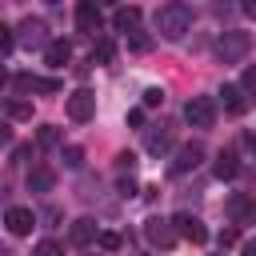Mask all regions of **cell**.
<instances>
[{"label": "cell", "instance_id": "obj_21", "mask_svg": "<svg viewBox=\"0 0 256 256\" xmlns=\"http://www.w3.org/2000/svg\"><path fill=\"white\" fill-rule=\"evenodd\" d=\"M36 144H40V148H56V144H60V128H56V124H44V128L36 132Z\"/></svg>", "mask_w": 256, "mask_h": 256}, {"label": "cell", "instance_id": "obj_29", "mask_svg": "<svg viewBox=\"0 0 256 256\" xmlns=\"http://www.w3.org/2000/svg\"><path fill=\"white\" fill-rule=\"evenodd\" d=\"M156 104H164V92L160 88H148L144 92V108H156Z\"/></svg>", "mask_w": 256, "mask_h": 256}, {"label": "cell", "instance_id": "obj_9", "mask_svg": "<svg viewBox=\"0 0 256 256\" xmlns=\"http://www.w3.org/2000/svg\"><path fill=\"white\" fill-rule=\"evenodd\" d=\"M4 224H8V232H12V236H28V232H32V224H36V216H32V208H20V204H16V208H8V212H4Z\"/></svg>", "mask_w": 256, "mask_h": 256}, {"label": "cell", "instance_id": "obj_25", "mask_svg": "<svg viewBox=\"0 0 256 256\" xmlns=\"http://www.w3.org/2000/svg\"><path fill=\"white\" fill-rule=\"evenodd\" d=\"M132 168H136V156H132V152H120V156H116V172H120V176H132Z\"/></svg>", "mask_w": 256, "mask_h": 256}, {"label": "cell", "instance_id": "obj_30", "mask_svg": "<svg viewBox=\"0 0 256 256\" xmlns=\"http://www.w3.org/2000/svg\"><path fill=\"white\" fill-rule=\"evenodd\" d=\"M244 92H252V96H256V64L244 72Z\"/></svg>", "mask_w": 256, "mask_h": 256}, {"label": "cell", "instance_id": "obj_11", "mask_svg": "<svg viewBox=\"0 0 256 256\" xmlns=\"http://www.w3.org/2000/svg\"><path fill=\"white\" fill-rule=\"evenodd\" d=\"M68 60H72V44H68V40H48V48H44V64L64 68Z\"/></svg>", "mask_w": 256, "mask_h": 256}, {"label": "cell", "instance_id": "obj_36", "mask_svg": "<svg viewBox=\"0 0 256 256\" xmlns=\"http://www.w3.org/2000/svg\"><path fill=\"white\" fill-rule=\"evenodd\" d=\"M96 4H120V0H96Z\"/></svg>", "mask_w": 256, "mask_h": 256}, {"label": "cell", "instance_id": "obj_4", "mask_svg": "<svg viewBox=\"0 0 256 256\" xmlns=\"http://www.w3.org/2000/svg\"><path fill=\"white\" fill-rule=\"evenodd\" d=\"M144 236H148V244H152V248H172L180 232H176V224H172V220L148 216V220H144Z\"/></svg>", "mask_w": 256, "mask_h": 256}, {"label": "cell", "instance_id": "obj_7", "mask_svg": "<svg viewBox=\"0 0 256 256\" xmlns=\"http://www.w3.org/2000/svg\"><path fill=\"white\" fill-rule=\"evenodd\" d=\"M68 236H72V244H80V248H88V244H96V240H100V224H96L92 216H80V220H72V228H68Z\"/></svg>", "mask_w": 256, "mask_h": 256}, {"label": "cell", "instance_id": "obj_1", "mask_svg": "<svg viewBox=\"0 0 256 256\" xmlns=\"http://www.w3.org/2000/svg\"><path fill=\"white\" fill-rule=\"evenodd\" d=\"M188 28H192V8L184 0H168V4L156 8V32L164 40H180Z\"/></svg>", "mask_w": 256, "mask_h": 256}, {"label": "cell", "instance_id": "obj_28", "mask_svg": "<svg viewBox=\"0 0 256 256\" xmlns=\"http://www.w3.org/2000/svg\"><path fill=\"white\" fill-rule=\"evenodd\" d=\"M0 48H4V56H12V48H16V36H12V28H0Z\"/></svg>", "mask_w": 256, "mask_h": 256}, {"label": "cell", "instance_id": "obj_32", "mask_svg": "<svg viewBox=\"0 0 256 256\" xmlns=\"http://www.w3.org/2000/svg\"><path fill=\"white\" fill-rule=\"evenodd\" d=\"M120 192L132 196V192H136V180H132V176H120Z\"/></svg>", "mask_w": 256, "mask_h": 256}, {"label": "cell", "instance_id": "obj_27", "mask_svg": "<svg viewBox=\"0 0 256 256\" xmlns=\"http://www.w3.org/2000/svg\"><path fill=\"white\" fill-rule=\"evenodd\" d=\"M32 256H64V252H60V244H56V240H40Z\"/></svg>", "mask_w": 256, "mask_h": 256}, {"label": "cell", "instance_id": "obj_26", "mask_svg": "<svg viewBox=\"0 0 256 256\" xmlns=\"http://www.w3.org/2000/svg\"><path fill=\"white\" fill-rule=\"evenodd\" d=\"M96 244H100L104 252H116V248H120L124 240H120V232H100V240H96Z\"/></svg>", "mask_w": 256, "mask_h": 256}, {"label": "cell", "instance_id": "obj_3", "mask_svg": "<svg viewBox=\"0 0 256 256\" xmlns=\"http://www.w3.org/2000/svg\"><path fill=\"white\" fill-rule=\"evenodd\" d=\"M184 120H188L192 128H212V124H216V100H212V96H192V100L184 104Z\"/></svg>", "mask_w": 256, "mask_h": 256}, {"label": "cell", "instance_id": "obj_10", "mask_svg": "<svg viewBox=\"0 0 256 256\" xmlns=\"http://www.w3.org/2000/svg\"><path fill=\"white\" fill-rule=\"evenodd\" d=\"M172 224H176V232H180L184 240H192V244H204V240H208V228H204L196 216H188V212L172 216Z\"/></svg>", "mask_w": 256, "mask_h": 256}, {"label": "cell", "instance_id": "obj_31", "mask_svg": "<svg viewBox=\"0 0 256 256\" xmlns=\"http://www.w3.org/2000/svg\"><path fill=\"white\" fill-rule=\"evenodd\" d=\"M128 124L140 128V124H144V108H132V112H128Z\"/></svg>", "mask_w": 256, "mask_h": 256}, {"label": "cell", "instance_id": "obj_6", "mask_svg": "<svg viewBox=\"0 0 256 256\" xmlns=\"http://www.w3.org/2000/svg\"><path fill=\"white\" fill-rule=\"evenodd\" d=\"M92 112H96V96H92L88 88H76V92L68 96V120L84 124V120H92Z\"/></svg>", "mask_w": 256, "mask_h": 256}, {"label": "cell", "instance_id": "obj_33", "mask_svg": "<svg viewBox=\"0 0 256 256\" xmlns=\"http://www.w3.org/2000/svg\"><path fill=\"white\" fill-rule=\"evenodd\" d=\"M228 244H236V232H232V228H224V232H220V248H228Z\"/></svg>", "mask_w": 256, "mask_h": 256}, {"label": "cell", "instance_id": "obj_22", "mask_svg": "<svg viewBox=\"0 0 256 256\" xmlns=\"http://www.w3.org/2000/svg\"><path fill=\"white\" fill-rule=\"evenodd\" d=\"M112 56H116V44H112V40H100V44L92 48V64H108Z\"/></svg>", "mask_w": 256, "mask_h": 256}, {"label": "cell", "instance_id": "obj_2", "mask_svg": "<svg viewBox=\"0 0 256 256\" xmlns=\"http://www.w3.org/2000/svg\"><path fill=\"white\" fill-rule=\"evenodd\" d=\"M248 48H252V36H248V32H240V28H228V32H220V36H216V56H220L224 64L244 60V56H248Z\"/></svg>", "mask_w": 256, "mask_h": 256}, {"label": "cell", "instance_id": "obj_23", "mask_svg": "<svg viewBox=\"0 0 256 256\" xmlns=\"http://www.w3.org/2000/svg\"><path fill=\"white\" fill-rule=\"evenodd\" d=\"M128 48H132V52H148V48H152V36L136 28V32H128Z\"/></svg>", "mask_w": 256, "mask_h": 256}, {"label": "cell", "instance_id": "obj_13", "mask_svg": "<svg viewBox=\"0 0 256 256\" xmlns=\"http://www.w3.org/2000/svg\"><path fill=\"white\" fill-rule=\"evenodd\" d=\"M220 104H224V112H232V116H244V108H248V100H244V88H232V84H224V88H220Z\"/></svg>", "mask_w": 256, "mask_h": 256}, {"label": "cell", "instance_id": "obj_17", "mask_svg": "<svg viewBox=\"0 0 256 256\" xmlns=\"http://www.w3.org/2000/svg\"><path fill=\"white\" fill-rule=\"evenodd\" d=\"M228 216L240 224V220H256V204L248 200V196H232L228 200Z\"/></svg>", "mask_w": 256, "mask_h": 256}, {"label": "cell", "instance_id": "obj_19", "mask_svg": "<svg viewBox=\"0 0 256 256\" xmlns=\"http://www.w3.org/2000/svg\"><path fill=\"white\" fill-rule=\"evenodd\" d=\"M236 172H240L236 156H232V152H220V156H216V176H220V180H232Z\"/></svg>", "mask_w": 256, "mask_h": 256}, {"label": "cell", "instance_id": "obj_34", "mask_svg": "<svg viewBox=\"0 0 256 256\" xmlns=\"http://www.w3.org/2000/svg\"><path fill=\"white\" fill-rule=\"evenodd\" d=\"M240 8H244L248 16H256V0H240Z\"/></svg>", "mask_w": 256, "mask_h": 256}, {"label": "cell", "instance_id": "obj_5", "mask_svg": "<svg viewBox=\"0 0 256 256\" xmlns=\"http://www.w3.org/2000/svg\"><path fill=\"white\" fill-rule=\"evenodd\" d=\"M100 24H104L100 4H96V0H80V4H76V28H80L84 36H96V32H100Z\"/></svg>", "mask_w": 256, "mask_h": 256}, {"label": "cell", "instance_id": "obj_24", "mask_svg": "<svg viewBox=\"0 0 256 256\" xmlns=\"http://www.w3.org/2000/svg\"><path fill=\"white\" fill-rule=\"evenodd\" d=\"M64 164H68V168H80V164H84V148L68 144V148H64Z\"/></svg>", "mask_w": 256, "mask_h": 256}, {"label": "cell", "instance_id": "obj_12", "mask_svg": "<svg viewBox=\"0 0 256 256\" xmlns=\"http://www.w3.org/2000/svg\"><path fill=\"white\" fill-rule=\"evenodd\" d=\"M16 88L20 92H60V80H52V76H16Z\"/></svg>", "mask_w": 256, "mask_h": 256}, {"label": "cell", "instance_id": "obj_14", "mask_svg": "<svg viewBox=\"0 0 256 256\" xmlns=\"http://www.w3.org/2000/svg\"><path fill=\"white\" fill-rule=\"evenodd\" d=\"M52 184H56V172H52L48 164H36V168L28 172V188H32V192H52Z\"/></svg>", "mask_w": 256, "mask_h": 256}, {"label": "cell", "instance_id": "obj_37", "mask_svg": "<svg viewBox=\"0 0 256 256\" xmlns=\"http://www.w3.org/2000/svg\"><path fill=\"white\" fill-rule=\"evenodd\" d=\"M44 4H60V0H44Z\"/></svg>", "mask_w": 256, "mask_h": 256}, {"label": "cell", "instance_id": "obj_35", "mask_svg": "<svg viewBox=\"0 0 256 256\" xmlns=\"http://www.w3.org/2000/svg\"><path fill=\"white\" fill-rule=\"evenodd\" d=\"M248 148H252V152H256V136H248Z\"/></svg>", "mask_w": 256, "mask_h": 256}, {"label": "cell", "instance_id": "obj_18", "mask_svg": "<svg viewBox=\"0 0 256 256\" xmlns=\"http://www.w3.org/2000/svg\"><path fill=\"white\" fill-rule=\"evenodd\" d=\"M20 40H24V44H44V20H32V16H28V20L20 24ZM44 48H48V44H44Z\"/></svg>", "mask_w": 256, "mask_h": 256}, {"label": "cell", "instance_id": "obj_20", "mask_svg": "<svg viewBox=\"0 0 256 256\" xmlns=\"http://www.w3.org/2000/svg\"><path fill=\"white\" fill-rule=\"evenodd\" d=\"M4 112H8L12 120H32V104H28V100H8Z\"/></svg>", "mask_w": 256, "mask_h": 256}, {"label": "cell", "instance_id": "obj_15", "mask_svg": "<svg viewBox=\"0 0 256 256\" xmlns=\"http://www.w3.org/2000/svg\"><path fill=\"white\" fill-rule=\"evenodd\" d=\"M144 148H148L152 156L168 152V148H172V132H168V128H148V136H144Z\"/></svg>", "mask_w": 256, "mask_h": 256}, {"label": "cell", "instance_id": "obj_8", "mask_svg": "<svg viewBox=\"0 0 256 256\" xmlns=\"http://www.w3.org/2000/svg\"><path fill=\"white\" fill-rule=\"evenodd\" d=\"M200 160H204V148H200V144H184V148H176V160H172V176H184V172H192Z\"/></svg>", "mask_w": 256, "mask_h": 256}, {"label": "cell", "instance_id": "obj_16", "mask_svg": "<svg viewBox=\"0 0 256 256\" xmlns=\"http://www.w3.org/2000/svg\"><path fill=\"white\" fill-rule=\"evenodd\" d=\"M112 28H116V32H136V28H140V8H116Z\"/></svg>", "mask_w": 256, "mask_h": 256}]
</instances>
